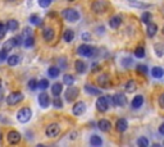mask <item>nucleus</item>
I'll return each instance as SVG.
<instances>
[{
	"mask_svg": "<svg viewBox=\"0 0 164 147\" xmlns=\"http://www.w3.org/2000/svg\"><path fill=\"white\" fill-rule=\"evenodd\" d=\"M131 5H132V7H136V8H150V5L149 4H137V3H134L132 2V4H131Z\"/></svg>",
	"mask_w": 164,
	"mask_h": 147,
	"instance_id": "47",
	"label": "nucleus"
},
{
	"mask_svg": "<svg viewBox=\"0 0 164 147\" xmlns=\"http://www.w3.org/2000/svg\"><path fill=\"white\" fill-rule=\"evenodd\" d=\"M158 102H159V106H160L162 109H164V92H163L162 95L159 96V99H158Z\"/></svg>",
	"mask_w": 164,
	"mask_h": 147,
	"instance_id": "45",
	"label": "nucleus"
},
{
	"mask_svg": "<svg viewBox=\"0 0 164 147\" xmlns=\"http://www.w3.org/2000/svg\"><path fill=\"white\" fill-rule=\"evenodd\" d=\"M8 58V50H5L4 47L0 50V60H5Z\"/></svg>",
	"mask_w": 164,
	"mask_h": 147,
	"instance_id": "44",
	"label": "nucleus"
},
{
	"mask_svg": "<svg viewBox=\"0 0 164 147\" xmlns=\"http://www.w3.org/2000/svg\"><path fill=\"white\" fill-rule=\"evenodd\" d=\"M109 106H110V104H109V101H108V99L105 96H100L99 99L96 100V109H97V111L105 113V111H108Z\"/></svg>",
	"mask_w": 164,
	"mask_h": 147,
	"instance_id": "7",
	"label": "nucleus"
},
{
	"mask_svg": "<svg viewBox=\"0 0 164 147\" xmlns=\"http://www.w3.org/2000/svg\"><path fill=\"white\" fill-rule=\"evenodd\" d=\"M109 8V3L106 0H95L91 4V9L92 12H95L96 14H101V13H105Z\"/></svg>",
	"mask_w": 164,
	"mask_h": 147,
	"instance_id": "1",
	"label": "nucleus"
},
{
	"mask_svg": "<svg viewBox=\"0 0 164 147\" xmlns=\"http://www.w3.org/2000/svg\"><path fill=\"white\" fill-rule=\"evenodd\" d=\"M0 87H2V86H0Z\"/></svg>",
	"mask_w": 164,
	"mask_h": 147,
	"instance_id": "53",
	"label": "nucleus"
},
{
	"mask_svg": "<svg viewBox=\"0 0 164 147\" xmlns=\"http://www.w3.org/2000/svg\"><path fill=\"white\" fill-rule=\"evenodd\" d=\"M63 91V86H62V83H54V85L51 86V93L54 96H59L60 93Z\"/></svg>",
	"mask_w": 164,
	"mask_h": 147,
	"instance_id": "25",
	"label": "nucleus"
},
{
	"mask_svg": "<svg viewBox=\"0 0 164 147\" xmlns=\"http://www.w3.org/2000/svg\"><path fill=\"white\" fill-rule=\"evenodd\" d=\"M53 105H54V106H55L57 109L63 108V101H62V99H59L58 96H55V99L53 100Z\"/></svg>",
	"mask_w": 164,
	"mask_h": 147,
	"instance_id": "39",
	"label": "nucleus"
},
{
	"mask_svg": "<svg viewBox=\"0 0 164 147\" xmlns=\"http://www.w3.org/2000/svg\"><path fill=\"white\" fill-rule=\"evenodd\" d=\"M32 33H34V32H32V29H31L30 27H26V28L23 29V37H25V38H26V37H31Z\"/></svg>",
	"mask_w": 164,
	"mask_h": 147,
	"instance_id": "43",
	"label": "nucleus"
},
{
	"mask_svg": "<svg viewBox=\"0 0 164 147\" xmlns=\"http://www.w3.org/2000/svg\"><path fill=\"white\" fill-rule=\"evenodd\" d=\"M137 145H138L140 147H148V146H149V141H148V138H145V137H140V138L137 140Z\"/></svg>",
	"mask_w": 164,
	"mask_h": 147,
	"instance_id": "38",
	"label": "nucleus"
},
{
	"mask_svg": "<svg viewBox=\"0 0 164 147\" xmlns=\"http://www.w3.org/2000/svg\"><path fill=\"white\" fill-rule=\"evenodd\" d=\"M141 20H143V22H144L145 24L150 23V20H151V13H149V12H144L143 16H141Z\"/></svg>",
	"mask_w": 164,
	"mask_h": 147,
	"instance_id": "35",
	"label": "nucleus"
},
{
	"mask_svg": "<svg viewBox=\"0 0 164 147\" xmlns=\"http://www.w3.org/2000/svg\"><path fill=\"white\" fill-rule=\"evenodd\" d=\"M97 127H99V129L101 132H109L112 128V123L106 120V119H100L99 122H97Z\"/></svg>",
	"mask_w": 164,
	"mask_h": 147,
	"instance_id": "15",
	"label": "nucleus"
},
{
	"mask_svg": "<svg viewBox=\"0 0 164 147\" xmlns=\"http://www.w3.org/2000/svg\"><path fill=\"white\" fill-rule=\"evenodd\" d=\"M108 101L110 105H114V106H124L127 100L123 95H121V93H117V95L114 96H106Z\"/></svg>",
	"mask_w": 164,
	"mask_h": 147,
	"instance_id": "3",
	"label": "nucleus"
},
{
	"mask_svg": "<svg viewBox=\"0 0 164 147\" xmlns=\"http://www.w3.org/2000/svg\"><path fill=\"white\" fill-rule=\"evenodd\" d=\"M78 93H80V90L77 87L69 86L67 88V91H65V100H67L68 102H72V101H74L78 97Z\"/></svg>",
	"mask_w": 164,
	"mask_h": 147,
	"instance_id": "8",
	"label": "nucleus"
},
{
	"mask_svg": "<svg viewBox=\"0 0 164 147\" xmlns=\"http://www.w3.org/2000/svg\"><path fill=\"white\" fill-rule=\"evenodd\" d=\"M136 70L138 73H141V74H146V73H148V67L144 65V64H137L136 65Z\"/></svg>",
	"mask_w": 164,
	"mask_h": 147,
	"instance_id": "37",
	"label": "nucleus"
},
{
	"mask_svg": "<svg viewBox=\"0 0 164 147\" xmlns=\"http://www.w3.org/2000/svg\"><path fill=\"white\" fill-rule=\"evenodd\" d=\"M121 24H122V17L121 16H113L110 19H109V26H110L113 29H117Z\"/></svg>",
	"mask_w": 164,
	"mask_h": 147,
	"instance_id": "17",
	"label": "nucleus"
},
{
	"mask_svg": "<svg viewBox=\"0 0 164 147\" xmlns=\"http://www.w3.org/2000/svg\"><path fill=\"white\" fill-rule=\"evenodd\" d=\"M60 133V127H59V124L57 123H53V124H49L46 129H45V134L48 136L49 138H54V137H57V136Z\"/></svg>",
	"mask_w": 164,
	"mask_h": 147,
	"instance_id": "6",
	"label": "nucleus"
},
{
	"mask_svg": "<svg viewBox=\"0 0 164 147\" xmlns=\"http://www.w3.org/2000/svg\"><path fill=\"white\" fill-rule=\"evenodd\" d=\"M21 42H22V37L21 36H17V37H12V38H9L8 41H5V44H4V49L5 50H8V51H10L13 47H16V46H18V45H21Z\"/></svg>",
	"mask_w": 164,
	"mask_h": 147,
	"instance_id": "9",
	"label": "nucleus"
},
{
	"mask_svg": "<svg viewBox=\"0 0 164 147\" xmlns=\"http://www.w3.org/2000/svg\"><path fill=\"white\" fill-rule=\"evenodd\" d=\"M39 104H40V106L44 108V109H46L50 105V97H49L48 93H45V92L40 93L39 95Z\"/></svg>",
	"mask_w": 164,
	"mask_h": 147,
	"instance_id": "13",
	"label": "nucleus"
},
{
	"mask_svg": "<svg viewBox=\"0 0 164 147\" xmlns=\"http://www.w3.org/2000/svg\"><path fill=\"white\" fill-rule=\"evenodd\" d=\"M127 128H128V122H127L126 119L121 118V119H118V120H117V123H115V129H117L118 132L123 133V132L127 131Z\"/></svg>",
	"mask_w": 164,
	"mask_h": 147,
	"instance_id": "14",
	"label": "nucleus"
},
{
	"mask_svg": "<svg viewBox=\"0 0 164 147\" xmlns=\"http://www.w3.org/2000/svg\"><path fill=\"white\" fill-rule=\"evenodd\" d=\"M74 38V32L72 29H65L64 33H63V40L65 41V42H72Z\"/></svg>",
	"mask_w": 164,
	"mask_h": 147,
	"instance_id": "24",
	"label": "nucleus"
},
{
	"mask_svg": "<svg viewBox=\"0 0 164 147\" xmlns=\"http://www.w3.org/2000/svg\"><path fill=\"white\" fill-rule=\"evenodd\" d=\"M34 44H35V38H34V36L26 37L25 41H23V45H25V47H27V49L32 47V46H34Z\"/></svg>",
	"mask_w": 164,
	"mask_h": 147,
	"instance_id": "34",
	"label": "nucleus"
},
{
	"mask_svg": "<svg viewBox=\"0 0 164 147\" xmlns=\"http://www.w3.org/2000/svg\"><path fill=\"white\" fill-rule=\"evenodd\" d=\"M19 61H21V56L19 55H10L9 58H8V64L10 65V67H16V65H18L19 64Z\"/></svg>",
	"mask_w": 164,
	"mask_h": 147,
	"instance_id": "27",
	"label": "nucleus"
},
{
	"mask_svg": "<svg viewBox=\"0 0 164 147\" xmlns=\"http://www.w3.org/2000/svg\"><path fill=\"white\" fill-rule=\"evenodd\" d=\"M135 56L138 58V59H143L145 56V49L143 46L136 47V50H135Z\"/></svg>",
	"mask_w": 164,
	"mask_h": 147,
	"instance_id": "33",
	"label": "nucleus"
},
{
	"mask_svg": "<svg viewBox=\"0 0 164 147\" xmlns=\"http://www.w3.org/2000/svg\"><path fill=\"white\" fill-rule=\"evenodd\" d=\"M77 52H78V55H82V56H86V58H90V56H92V54L95 52V50H94L90 45H81V46L77 49Z\"/></svg>",
	"mask_w": 164,
	"mask_h": 147,
	"instance_id": "10",
	"label": "nucleus"
},
{
	"mask_svg": "<svg viewBox=\"0 0 164 147\" xmlns=\"http://www.w3.org/2000/svg\"><path fill=\"white\" fill-rule=\"evenodd\" d=\"M126 91L127 92H129V93H132V92H135L136 90H137V83H136V81H134V79H131V81H128L127 83H126Z\"/></svg>",
	"mask_w": 164,
	"mask_h": 147,
	"instance_id": "23",
	"label": "nucleus"
},
{
	"mask_svg": "<svg viewBox=\"0 0 164 147\" xmlns=\"http://www.w3.org/2000/svg\"><path fill=\"white\" fill-rule=\"evenodd\" d=\"M63 83H64V85H67V86H72L74 83V77L71 76V74H65L63 77Z\"/></svg>",
	"mask_w": 164,
	"mask_h": 147,
	"instance_id": "32",
	"label": "nucleus"
},
{
	"mask_svg": "<svg viewBox=\"0 0 164 147\" xmlns=\"http://www.w3.org/2000/svg\"><path fill=\"white\" fill-rule=\"evenodd\" d=\"M151 76L154 78H162L164 76V69L160 67H154L151 69Z\"/></svg>",
	"mask_w": 164,
	"mask_h": 147,
	"instance_id": "26",
	"label": "nucleus"
},
{
	"mask_svg": "<svg viewBox=\"0 0 164 147\" xmlns=\"http://www.w3.org/2000/svg\"><path fill=\"white\" fill-rule=\"evenodd\" d=\"M62 16H63V18L67 19L68 22H77L80 19V13L76 9H72V8L64 9L62 12Z\"/></svg>",
	"mask_w": 164,
	"mask_h": 147,
	"instance_id": "2",
	"label": "nucleus"
},
{
	"mask_svg": "<svg viewBox=\"0 0 164 147\" xmlns=\"http://www.w3.org/2000/svg\"><path fill=\"white\" fill-rule=\"evenodd\" d=\"M74 69H76V72L77 73H85L86 72V69H87V65H86V63L85 61H82V60H76L74 61Z\"/></svg>",
	"mask_w": 164,
	"mask_h": 147,
	"instance_id": "18",
	"label": "nucleus"
},
{
	"mask_svg": "<svg viewBox=\"0 0 164 147\" xmlns=\"http://www.w3.org/2000/svg\"><path fill=\"white\" fill-rule=\"evenodd\" d=\"M32 117V111L30 108H22L17 113V119L19 123H27Z\"/></svg>",
	"mask_w": 164,
	"mask_h": 147,
	"instance_id": "5",
	"label": "nucleus"
},
{
	"mask_svg": "<svg viewBox=\"0 0 164 147\" xmlns=\"http://www.w3.org/2000/svg\"><path fill=\"white\" fill-rule=\"evenodd\" d=\"M90 143L92 145V146H101L103 145V140L99 137V136H96V134H94V136H91V138H90Z\"/></svg>",
	"mask_w": 164,
	"mask_h": 147,
	"instance_id": "31",
	"label": "nucleus"
},
{
	"mask_svg": "<svg viewBox=\"0 0 164 147\" xmlns=\"http://www.w3.org/2000/svg\"><path fill=\"white\" fill-rule=\"evenodd\" d=\"M86 111V104L83 102V101H78V102H76L74 105H73V109H72V113L74 114V115H82L83 113Z\"/></svg>",
	"mask_w": 164,
	"mask_h": 147,
	"instance_id": "11",
	"label": "nucleus"
},
{
	"mask_svg": "<svg viewBox=\"0 0 164 147\" xmlns=\"http://www.w3.org/2000/svg\"><path fill=\"white\" fill-rule=\"evenodd\" d=\"M159 133H160L162 136H164V123L160 124V127H159Z\"/></svg>",
	"mask_w": 164,
	"mask_h": 147,
	"instance_id": "49",
	"label": "nucleus"
},
{
	"mask_svg": "<svg viewBox=\"0 0 164 147\" xmlns=\"http://www.w3.org/2000/svg\"><path fill=\"white\" fill-rule=\"evenodd\" d=\"M68 2H73V0H68Z\"/></svg>",
	"mask_w": 164,
	"mask_h": 147,
	"instance_id": "51",
	"label": "nucleus"
},
{
	"mask_svg": "<svg viewBox=\"0 0 164 147\" xmlns=\"http://www.w3.org/2000/svg\"><path fill=\"white\" fill-rule=\"evenodd\" d=\"M7 140L10 145H17L19 141H21V134L17 132V131H10L8 134H7Z\"/></svg>",
	"mask_w": 164,
	"mask_h": 147,
	"instance_id": "12",
	"label": "nucleus"
},
{
	"mask_svg": "<svg viewBox=\"0 0 164 147\" xmlns=\"http://www.w3.org/2000/svg\"><path fill=\"white\" fill-rule=\"evenodd\" d=\"M8 2H14V0H8Z\"/></svg>",
	"mask_w": 164,
	"mask_h": 147,
	"instance_id": "50",
	"label": "nucleus"
},
{
	"mask_svg": "<svg viewBox=\"0 0 164 147\" xmlns=\"http://www.w3.org/2000/svg\"><path fill=\"white\" fill-rule=\"evenodd\" d=\"M37 2H39V5L41 8H48L51 4V0H37Z\"/></svg>",
	"mask_w": 164,
	"mask_h": 147,
	"instance_id": "42",
	"label": "nucleus"
},
{
	"mask_svg": "<svg viewBox=\"0 0 164 147\" xmlns=\"http://www.w3.org/2000/svg\"><path fill=\"white\" fill-rule=\"evenodd\" d=\"M28 88L32 90V91H35L36 88H39V82L36 79H30L28 81Z\"/></svg>",
	"mask_w": 164,
	"mask_h": 147,
	"instance_id": "36",
	"label": "nucleus"
},
{
	"mask_svg": "<svg viewBox=\"0 0 164 147\" xmlns=\"http://www.w3.org/2000/svg\"><path fill=\"white\" fill-rule=\"evenodd\" d=\"M54 35H55V32H54V29L51 27H46L45 29L42 31V37H44V40H45L46 42H50V41L54 38Z\"/></svg>",
	"mask_w": 164,
	"mask_h": 147,
	"instance_id": "16",
	"label": "nucleus"
},
{
	"mask_svg": "<svg viewBox=\"0 0 164 147\" xmlns=\"http://www.w3.org/2000/svg\"><path fill=\"white\" fill-rule=\"evenodd\" d=\"M122 64L124 65V67H131V65H132V60H131V59H123L122 60Z\"/></svg>",
	"mask_w": 164,
	"mask_h": 147,
	"instance_id": "46",
	"label": "nucleus"
},
{
	"mask_svg": "<svg viewBox=\"0 0 164 147\" xmlns=\"http://www.w3.org/2000/svg\"><path fill=\"white\" fill-rule=\"evenodd\" d=\"M83 40H86V41H89V40H91V36H90V33H87V32H85V33H82V36H81Z\"/></svg>",
	"mask_w": 164,
	"mask_h": 147,
	"instance_id": "48",
	"label": "nucleus"
},
{
	"mask_svg": "<svg viewBox=\"0 0 164 147\" xmlns=\"http://www.w3.org/2000/svg\"><path fill=\"white\" fill-rule=\"evenodd\" d=\"M7 31H8L7 26H5V24H3L2 22H0V40L4 38V36H5V33H7Z\"/></svg>",
	"mask_w": 164,
	"mask_h": 147,
	"instance_id": "41",
	"label": "nucleus"
},
{
	"mask_svg": "<svg viewBox=\"0 0 164 147\" xmlns=\"http://www.w3.org/2000/svg\"><path fill=\"white\" fill-rule=\"evenodd\" d=\"M97 83H99L101 87H108V85H109V77H108V74L99 76V78H97Z\"/></svg>",
	"mask_w": 164,
	"mask_h": 147,
	"instance_id": "28",
	"label": "nucleus"
},
{
	"mask_svg": "<svg viewBox=\"0 0 164 147\" xmlns=\"http://www.w3.org/2000/svg\"><path fill=\"white\" fill-rule=\"evenodd\" d=\"M30 22L31 24H35V26H41L42 24V19L37 16V14H32L30 17Z\"/></svg>",
	"mask_w": 164,
	"mask_h": 147,
	"instance_id": "30",
	"label": "nucleus"
},
{
	"mask_svg": "<svg viewBox=\"0 0 164 147\" xmlns=\"http://www.w3.org/2000/svg\"><path fill=\"white\" fill-rule=\"evenodd\" d=\"M22 100H23V93L19 92V91H16V92H12L7 97V104L9 106H14V105L19 104Z\"/></svg>",
	"mask_w": 164,
	"mask_h": 147,
	"instance_id": "4",
	"label": "nucleus"
},
{
	"mask_svg": "<svg viewBox=\"0 0 164 147\" xmlns=\"http://www.w3.org/2000/svg\"><path fill=\"white\" fill-rule=\"evenodd\" d=\"M49 87V81L48 79H41L40 82H39V88H41V90H46Z\"/></svg>",
	"mask_w": 164,
	"mask_h": 147,
	"instance_id": "40",
	"label": "nucleus"
},
{
	"mask_svg": "<svg viewBox=\"0 0 164 147\" xmlns=\"http://www.w3.org/2000/svg\"><path fill=\"white\" fill-rule=\"evenodd\" d=\"M131 2H135V0H131Z\"/></svg>",
	"mask_w": 164,
	"mask_h": 147,
	"instance_id": "52",
	"label": "nucleus"
},
{
	"mask_svg": "<svg viewBox=\"0 0 164 147\" xmlns=\"http://www.w3.org/2000/svg\"><path fill=\"white\" fill-rule=\"evenodd\" d=\"M143 104H144V97L141 96V95H137L132 100V108L134 109H138V108L143 106Z\"/></svg>",
	"mask_w": 164,
	"mask_h": 147,
	"instance_id": "22",
	"label": "nucleus"
},
{
	"mask_svg": "<svg viewBox=\"0 0 164 147\" xmlns=\"http://www.w3.org/2000/svg\"><path fill=\"white\" fill-rule=\"evenodd\" d=\"M7 28H8V31H12V32H14V31H17L18 29V27H19V23H18V20H16V19H9L8 22H7Z\"/></svg>",
	"mask_w": 164,
	"mask_h": 147,
	"instance_id": "21",
	"label": "nucleus"
},
{
	"mask_svg": "<svg viewBox=\"0 0 164 147\" xmlns=\"http://www.w3.org/2000/svg\"><path fill=\"white\" fill-rule=\"evenodd\" d=\"M59 73H60V70H59L58 67H50V68L48 69V74H49V77H51V78H57V77L59 76Z\"/></svg>",
	"mask_w": 164,
	"mask_h": 147,
	"instance_id": "29",
	"label": "nucleus"
},
{
	"mask_svg": "<svg viewBox=\"0 0 164 147\" xmlns=\"http://www.w3.org/2000/svg\"><path fill=\"white\" fill-rule=\"evenodd\" d=\"M85 91L89 93V95H92V96H100L101 95V91L99 88H95V87H92L90 85H86L85 86Z\"/></svg>",
	"mask_w": 164,
	"mask_h": 147,
	"instance_id": "20",
	"label": "nucleus"
},
{
	"mask_svg": "<svg viewBox=\"0 0 164 147\" xmlns=\"http://www.w3.org/2000/svg\"><path fill=\"white\" fill-rule=\"evenodd\" d=\"M158 32V26L155 23H148V29H146V33L149 37H154Z\"/></svg>",
	"mask_w": 164,
	"mask_h": 147,
	"instance_id": "19",
	"label": "nucleus"
}]
</instances>
